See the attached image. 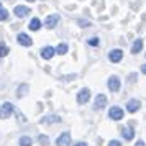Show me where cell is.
Masks as SVG:
<instances>
[{
  "label": "cell",
  "instance_id": "cell-25",
  "mask_svg": "<svg viewBox=\"0 0 146 146\" xmlns=\"http://www.w3.org/2000/svg\"><path fill=\"white\" fill-rule=\"evenodd\" d=\"M74 146H87V145H86V143H84V141H80V143H76V145H74Z\"/></svg>",
  "mask_w": 146,
  "mask_h": 146
},
{
  "label": "cell",
  "instance_id": "cell-2",
  "mask_svg": "<svg viewBox=\"0 0 146 146\" xmlns=\"http://www.w3.org/2000/svg\"><path fill=\"white\" fill-rule=\"evenodd\" d=\"M13 112V104H10V102H5L2 108H0V118H8L10 115Z\"/></svg>",
  "mask_w": 146,
  "mask_h": 146
},
{
  "label": "cell",
  "instance_id": "cell-11",
  "mask_svg": "<svg viewBox=\"0 0 146 146\" xmlns=\"http://www.w3.org/2000/svg\"><path fill=\"white\" fill-rule=\"evenodd\" d=\"M17 40H18V43H20L21 46H31L33 44V40L28 36V35H25V33H20L18 36H17Z\"/></svg>",
  "mask_w": 146,
  "mask_h": 146
},
{
  "label": "cell",
  "instance_id": "cell-6",
  "mask_svg": "<svg viewBox=\"0 0 146 146\" xmlns=\"http://www.w3.org/2000/svg\"><path fill=\"white\" fill-rule=\"evenodd\" d=\"M120 79L117 77V76H112L110 79H108V89L112 90V92H118L120 90Z\"/></svg>",
  "mask_w": 146,
  "mask_h": 146
},
{
  "label": "cell",
  "instance_id": "cell-28",
  "mask_svg": "<svg viewBox=\"0 0 146 146\" xmlns=\"http://www.w3.org/2000/svg\"><path fill=\"white\" fill-rule=\"evenodd\" d=\"M28 2H36V0H28Z\"/></svg>",
  "mask_w": 146,
  "mask_h": 146
},
{
  "label": "cell",
  "instance_id": "cell-8",
  "mask_svg": "<svg viewBox=\"0 0 146 146\" xmlns=\"http://www.w3.org/2000/svg\"><path fill=\"white\" fill-rule=\"evenodd\" d=\"M121 58H123V51L121 49H112L108 53V59L112 61V62H120Z\"/></svg>",
  "mask_w": 146,
  "mask_h": 146
},
{
  "label": "cell",
  "instance_id": "cell-23",
  "mask_svg": "<svg viewBox=\"0 0 146 146\" xmlns=\"http://www.w3.org/2000/svg\"><path fill=\"white\" fill-rule=\"evenodd\" d=\"M89 44H90V46H99V38H95V36L90 38V40H89Z\"/></svg>",
  "mask_w": 146,
  "mask_h": 146
},
{
  "label": "cell",
  "instance_id": "cell-21",
  "mask_svg": "<svg viewBox=\"0 0 146 146\" xmlns=\"http://www.w3.org/2000/svg\"><path fill=\"white\" fill-rule=\"evenodd\" d=\"M7 54H8V48L3 43H0V58H5Z\"/></svg>",
  "mask_w": 146,
  "mask_h": 146
},
{
  "label": "cell",
  "instance_id": "cell-26",
  "mask_svg": "<svg viewBox=\"0 0 146 146\" xmlns=\"http://www.w3.org/2000/svg\"><path fill=\"white\" fill-rule=\"evenodd\" d=\"M141 72L146 74V64H143V66H141Z\"/></svg>",
  "mask_w": 146,
  "mask_h": 146
},
{
  "label": "cell",
  "instance_id": "cell-3",
  "mask_svg": "<svg viewBox=\"0 0 146 146\" xmlns=\"http://www.w3.org/2000/svg\"><path fill=\"white\" fill-rule=\"evenodd\" d=\"M108 117L115 121H118V120L123 118V110L120 108V107H112L110 110H108Z\"/></svg>",
  "mask_w": 146,
  "mask_h": 146
},
{
  "label": "cell",
  "instance_id": "cell-20",
  "mask_svg": "<svg viewBox=\"0 0 146 146\" xmlns=\"http://www.w3.org/2000/svg\"><path fill=\"white\" fill-rule=\"evenodd\" d=\"M7 18H8V12L2 7V3H0V21H5Z\"/></svg>",
  "mask_w": 146,
  "mask_h": 146
},
{
  "label": "cell",
  "instance_id": "cell-5",
  "mask_svg": "<svg viewBox=\"0 0 146 146\" xmlns=\"http://www.w3.org/2000/svg\"><path fill=\"white\" fill-rule=\"evenodd\" d=\"M139 107H141V102L136 99H131V100H128V104H126V110L130 113H135L139 110Z\"/></svg>",
  "mask_w": 146,
  "mask_h": 146
},
{
  "label": "cell",
  "instance_id": "cell-13",
  "mask_svg": "<svg viewBox=\"0 0 146 146\" xmlns=\"http://www.w3.org/2000/svg\"><path fill=\"white\" fill-rule=\"evenodd\" d=\"M141 49H143V40H136L135 43H133V46H131V53L138 54Z\"/></svg>",
  "mask_w": 146,
  "mask_h": 146
},
{
  "label": "cell",
  "instance_id": "cell-18",
  "mask_svg": "<svg viewBox=\"0 0 146 146\" xmlns=\"http://www.w3.org/2000/svg\"><path fill=\"white\" fill-rule=\"evenodd\" d=\"M59 121V117H56V115H51V117H46V118L43 120V123L48 125V123H58Z\"/></svg>",
  "mask_w": 146,
  "mask_h": 146
},
{
  "label": "cell",
  "instance_id": "cell-1",
  "mask_svg": "<svg viewBox=\"0 0 146 146\" xmlns=\"http://www.w3.org/2000/svg\"><path fill=\"white\" fill-rule=\"evenodd\" d=\"M89 99H90V89H87V87L80 89V92L77 94V104L84 105V104L89 102Z\"/></svg>",
  "mask_w": 146,
  "mask_h": 146
},
{
  "label": "cell",
  "instance_id": "cell-22",
  "mask_svg": "<svg viewBox=\"0 0 146 146\" xmlns=\"http://www.w3.org/2000/svg\"><path fill=\"white\" fill-rule=\"evenodd\" d=\"M27 90H28V86H20L18 87V94H17V95H18V97H23V95L27 94Z\"/></svg>",
  "mask_w": 146,
  "mask_h": 146
},
{
  "label": "cell",
  "instance_id": "cell-17",
  "mask_svg": "<svg viewBox=\"0 0 146 146\" xmlns=\"http://www.w3.org/2000/svg\"><path fill=\"white\" fill-rule=\"evenodd\" d=\"M31 143H33V139L30 136H21L20 138V146H31Z\"/></svg>",
  "mask_w": 146,
  "mask_h": 146
},
{
  "label": "cell",
  "instance_id": "cell-19",
  "mask_svg": "<svg viewBox=\"0 0 146 146\" xmlns=\"http://www.w3.org/2000/svg\"><path fill=\"white\" fill-rule=\"evenodd\" d=\"M38 143H40L41 146H48L49 145V138L44 136V135H40V136H38Z\"/></svg>",
  "mask_w": 146,
  "mask_h": 146
},
{
  "label": "cell",
  "instance_id": "cell-27",
  "mask_svg": "<svg viewBox=\"0 0 146 146\" xmlns=\"http://www.w3.org/2000/svg\"><path fill=\"white\" fill-rule=\"evenodd\" d=\"M135 146H146V145H145V143H143V141H141V139H139V141H138V143H136V145H135Z\"/></svg>",
  "mask_w": 146,
  "mask_h": 146
},
{
  "label": "cell",
  "instance_id": "cell-16",
  "mask_svg": "<svg viewBox=\"0 0 146 146\" xmlns=\"http://www.w3.org/2000/svg\"><path fill=\"white\" fill-rule=\"evenodd\" d=\"M67 53V44L66 43H61V44H58V48H56V54H66Z\"/></svg>",
  "mask_w": 146,
  "mask_h": 146
},
{
  "label": "cell",
  "instance_id": "cell-7",
  "mask_svg": "<svg viewBox=\"0 0 146 146\" xmlns=\"http://www.w3.org/2000/svg\"><path fill=\"white\" fill-rule=\"evenodd\" d=\"M13 13L18 17V18H25V17H28V13H31V10L28 7H23V5H18V7H15Z\"/></svg>",
  "mask_w": 146,
  "mask_h": 146
},
{
  "label": "cell",
  "instance_id": "cell-12",
  "mask_svg": "<svg viewBox=\"0 0 146 146\" xmlns=\"http://www.w3.org/2000/svg\"><path fill=\"white\" fill-rule=\"evenodd\" d=\"M54 54H56V49L51 48V46H44L41 49V58H43V59H51Z\"/></svg>",
  "mask_w": 146,
  "mask_h": 146
},
{
  "label": "cell",
  "instance_id": "cell-4",
  "mask_svg": "<svg viewBox=\"0 0 146 146\" xmlns=\"http://www.w3.org/2000/svg\"><path fill=\"white\" fill-rule=\"evenodd\" d=\"M59 15L58 13H53V15H48L46 17V21H44V23H46V28H49V30H53L54 27H56V25H58V23H59Z\"/></svg>",
  "mask_w": 146,
  "mask_h": 146
},
{
  "label": "cell",
  "instance_id": "cell-14",
  "mask_svg": "<svg viewBox=\"0 0 146 146\" xmlns=\"http://www.w3.org/2000/svg\"><path fill=\"white\" fill-rule=\"evenodd\" d=\"M121 133H123V138L128 139V141H130V139H133V136H135L133 128H128V126H126V128H123V130H121Z\"/></svg>",
  "mask_w": 146,
  "mask_h": 146
},
{
  "label": "cell",
  "instance_id": "cell-9",
  "mask_svg": "<svg viewBox=\"0 0 146 146\" xmlns=\"http://www.w3.org/2000/svg\"><path fill=\"white\" fill-rule=\"evenodd\" d=\"M105 105H107V97H105V95H102V94H99V95L95 97L94 110H100V108H104Z\"/></svg>",
  "mask_w": 146,
  "mask_h": 146
},
{
  "label": "cell",
  "instance_id": "cell-24",
  "mask_svg": "<svg viewBox=\"0 0 146 146\" xmlns=\"http://www.w3.org/2000/svg\"><path fill=\"white\" fill-rule=\"evenodd\" d=\"M108 146H121V143H120L118 139H112V141L108 143Z\"/></svg>",
  "mask_w": 146,
  "mask_h": 146
},
{
  "label": "cell",
  "instance_id": "cell-15",
  "mask_svg": "<svg viewBox=\"0 0 146 146\" xmlns=\"http://www.w3.org/2000/svg\"><path fill=\"white\" fill-rule=\"evenodd\" d=\"M30 30H31V31H38V30H40L41 28V21L38 20V18H33V20L30 21Z\"/></svg>",
  "mask_w": 146,
  "mask_h": 146
},
{
  "label": "cell",
  "instance_id": "cell-10",
  "mask_svg": "<svg viewBox=\"0 0 146 146\" xmlns=\"http://www.w3.org/2000/svg\"><path fill=\"white\" fill-rule=\"evenodd\" d=\"M56 145H58V146H71V135H69L67 131L62 133L59 138H58Z\"/></svg>",
  "mask_w": 146,
  "mask_h": 146
}]
</instances>
